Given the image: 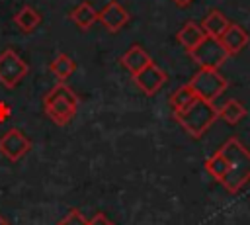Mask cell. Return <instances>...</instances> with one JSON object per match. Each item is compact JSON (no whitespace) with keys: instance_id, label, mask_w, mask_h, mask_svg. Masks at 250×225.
<instances>
[{"instance_id":"obj_1","label":"cell","mask_w":250,"mask_h":225,"mask_svg":"<svg viewBox=\"0 0 250 225\" xmlns=\"http://www.w3.org/2000/svg\"><path fill=\"white\" fill-rule=\"evenodd\" d=\"M219 151L229 162V172L221 184L227 192L236 194L250 182V151L236 137L227 139Z\"/></svg>"},{"instance_id":"obj_2","label":"cell","mask_w":250,"mask_h":225,"mask_svg":"<svg viewBox=\"0 0 250 225\" xmlns=\"http://www.w3.org/2000/svg\"><path fill=\"white\" fill-rule=\"evenodd\" d=\"M174 117L182 125V129H186L191 137L199 139L219 119V112L213 106V102L195 98L188 108H184L180 112H174Z\"/></svg>"},{"instance_id":"obj_3","label":"cell","mask_w":250,"mask_h":225,"mask_svg":"<svg viewBox=\"0 0 250 225\" xmlns=\"http://www.w3.org/2000/svg\"><path fill=\"white\" fill-rule=\"evenodd\" d=\"M43 110L57 125H66L78 112V96L66 82H59L45 94Z\"/></svg>"},{"instance_id":"obj_4","label":"cell","mask_w":250,"mask_h":225,"mask_svg":"<svg viewBox=\"0 0 250 225\" xmlns=\"http://www.w3.org/2000/svg\"><path fill=\"white\" fill-rule=\"evenodd\" d=\"M188 84L195 92L197 98L207 100V102H213L215 98H219L227 90V86H229L227 78L217 68H199L189 78Z\"/></svg>"},{"instance_id":"obj_5","label":"cell","mask_w":250,"mask_h":225,"mask_svg":"<svg viewBox=\"0 0 250 225\" xmlns=\"http://www.w3.org/2000/svg\"><path fill=\"white\" fill-rule=\"evenodd\" d=\"M189 57L199 65V68H219L230 55L219 41V37L205 35L203 41L189 51Z\"/></svg>"},{"instance_id":"obj_6","label":"cell","mask_w":250,"mask_h":225,"mask_svg":"<svg viewBox=\"0 0 250 225\" xmlns=\"http://www.w3.org/2000/svg\"><path fill=\"white\" fill-rule=\"evenodd\" d=\"M29 67L27 63L14 51V49H4L0 53V84L6 88H16L23 76L27 74Z\"/></svg>"},{"instance_id":"obj_7","label":"cell","mask_w":250,"mask_h":225,"mask_svg":"<svg viewBox=\"0 0 250 225\" xmlns=\"http://www.w3.org/2000/svg\"><path fill=\"white\" fill-rule=\"evenodd\" d=\"M31 147H33L31 139H27L25 133H23L21 129H18V127L8 129V131L0 137V153H2L8 160H12V162L21 160V158L31 151Z\"/></svg>"},{"instance_id":"obj_8","label":"cell","mask_w":250,"mask_h":225,"mask_svg":"<svg viewBox=\"0 0 250 225\" xmlns=\"http://www.w3.org/2000/svg\"><path fill=\"white\" fill-rule=\"evenodd\" d=\"M98 22H100L109 33H117L121 27L127 25V22H129V12H127L117 0H109V2L98 12Z\"/></svg>"},{"instance_id":"obj_9","label":"cell","mask_w":250,"mask_h":225,"mask_svg":"<svg viewBox=\"0 0 250 225\" xmlns=\"http://www.w3.org/2000/svg\"><path fill=\"white\" fill-rule=\"evenodd\" d=\"M133 80H135V84L139 86V90H143L146 96H152V94H156V92L164 86V82H166V72L152 61L148 67H145L141 72H137V74L133 76Z\"/></svg>"},{"instance_id":"obj_10","label":"cell","mask_w":250,"mask_h":225,"mask_svg":"<svg viewBox=\"0 0 250 225\" xmlns=\"http://www.w3.org/2000/svg\"><path fill=\"white\" fill-rule=\"evenodd\" d=\"M219 41L223 43V47L227 49L229 55H236V53H240V51L248 45L250 35H248V31H246L244 27H240L238 23H230V25L227 27V31L219 37Z\"/></svg>"},{"instance_id":"obj_11","label":"cell","mask_w":250,"mask_h":225,"mask_svg":"<svg viewBox=\"0 0 250 225\" xmlns=\"http://www.w3.org/2000/svg\"><path fill=\"white\" fill-rule=\"evenodd\" d=\"M119 63L123 65V68H127V70L131 72V76H135V74L141 72L145 67H148V65L152 63V59H150V55H148L141 45L133 43V45L121 55Z\"/></svg>"},{"instance_id":"obj_12","label":"cell","mask_w":250,"mask_h":225,"mask_svg":"<svg viewBox=\"0 0 250 225\" xmlns=\"http://www.w3.org/2000/svg\"><path fill=\"white\" fill-rule=\"evenodd\" d=\"M68 20L80 29H90L98 22V10L90 2H80L76 8L70 10Z\"/></svg>"},{"instance_id":"obj_13","label":"cell","mask_w":250,"mask_h":225,"mask_svg":"<svg viewBox=\"0 0 250 225\" xmlns=\"http://www.w3.org/2000/svg\"><path fill=\"white\" fill-rule=\"evenodd\" d=\"M229 25H230V20H229L223 12H219V10H211V12L201 20V29H203L205 35H209V37H221V35L227 31Z\"/></svg>"},{"instance_id":"obj_14","label":"cell","mask_w":250,"mask_h":225,"mask_svg":"<svg viewBox=\"0 0 250 225\" xmlns=\"http://www.w3.org/2000/svg\"><path fill=\"white\" fill-rule=\"evenodd\" d=\"M176 37H178L180 45L189 53L191 49H195V47L203 41L205 31L201 29V25H197V23H193V22H188V23L182 25V29L176 33Z\"/></svg>"},{"instance_id":"obj_15","label":"cell","mask_w":250,"mask_h":225,"mask_svg":"<svg viewBox=\"0 0 250 225\" xmlns=\"http://www.w3.org/2000/svg\"><path fill=\"white\" fill-rule=\"evenodd\" d=\"M14 23H16L23 33H31L33 29L39 27V23H41V14H39L33 6L25 4V6H21V8L16 12Z\"/></svg>"},{"instance_id":"obj_16","label":"cell","mask_w":250,"mask_h":225,"mask_svg":"<svg viewBox=\"0 0 250 225\" xmlns=\"http://www.w3.org/2000/svg\"><path fill=\"white\" fill-rule=\"evenodd\" d=\"M49 68H51V72H53L61 82H64V80L76 70V63L70 59V55H66V53H59V55L51 61Z\"/></svg>"},{"instance_id":"obj_17","label":"cell","mask_w":250,"mask_h":225,"mask_svg":"<svg viewBox=\"0 0 250 225\" xmlns=\"http://www.w3.org/2000/svg\"><path fill=\"white\" fill-rule=\"evenodd\" d=\"M217 112H219V117L225 119V121L230 123V125L238 123V121L246 115V108H244L238 100H227Z\"/></svg>"},{"instance_id":"obj_18","label":"cell","mask_w":250,"mask_h":225,"mask_svg":"<svg viewBox=\"0 0 250 225\" xmlns=\"http://www.w3.org/2000/svg\"><path fill=\"white\" fill-rule=\"evenodd\" d=\"M195 98H197V96H195V92L189 88V84H184V86L176 88V90L170 94V100H168V102H170L172 112H180V110L188 108Z\"/></svg>"},{"instance_id":"obj_19","label":"cell","mask_w":250,"mask_h":225,"mask_svg":"<svg viewBox=\"0 0 250 225\" xmlns=\"http://www.w3.org/2000/svg\"><path fill=\"white\" fill-rule=\"evenodd\" d=\"M205 170H207L217 182H223V178H225L227 172H229V162H227V158L223 157L221 151L213 153V155L205 160Z\"/></svg>"},{"instance_id":"obj_20","label":"cell","mask_w":250,"mask_h":225,"mask_svg":"<svg viewBox=\"0 0 250 225\" xmlns=\"http://www.w3.org/2000/svg\"><path fill=\"white\" fill-rule=\"evenodd\" d=\"M57 225H88V219L84 217L82 211H78L76 207H72L62 219H59Z\"/></svg>"},{"instance_id":"obj_21","label":"cell","mask_w":250,"mask_h":225,"mask_svg":"<svg viewBox=\"0 0 250 225\" xmlns=\"http://www.w3.org/2000/svg\"><path fill=\"white\" fill-rule=\"evenodd\" d=\"M88 225H115V223H113L109 217H105V213L100 211V213H96V215L88 221Z\"/></svg>"},{"instance_id":"obj_22","label":"cell","mask_w":250,"mask_h":225,"mask_svg":"<svg viewBox=\"0 0 250 225\" xmlns=\"http://www.w3.org/2000/svg\"><path fill=\"white\" fill-rule=\"evenodd\" d=\"M10 115H12V110H10V106H8L6 102H0V123L8 121V119H10Z\"/></svg>"},{"instance_id":"obj_23","label":"cell","mask_w":250,"mask_h":225,"mask_svg":"<svg viewBox=\"0 0 250 225\" xmlns=\"http://www.w3.org/2000/svg\"><path fill=\"white\" fill-rule=\"evenodd\" d=\"M172 2H174L178 8H186V6H189L193 0H172Z\"/></svg>"},{"instance_id":"obj_24","label":"cell","mask_w":250,"mask_h":225,"mask_svg":"<svg viewBox=\"0 0 250 225\" xmlns=\"http://www.w3.org/2000/svg\"><path fill=\"white\" fill-rule=\"evenodd\" d=\"M0 225H10V223H8V219H6L4 215H0Z\"/></svg>"}]
</instances>
